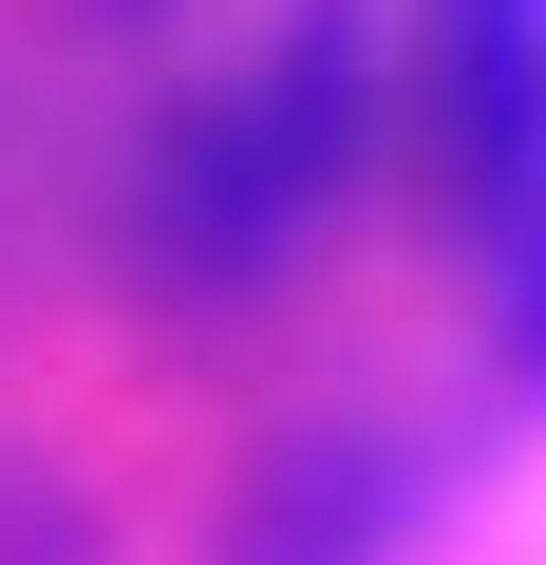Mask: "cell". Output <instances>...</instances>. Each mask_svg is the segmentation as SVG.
<instances>
[{
  "label": "cell",
  "mask_w": 546,
  "mask_h": 565,
  "mask_svg": "<svg viewBox=\"0 0 546 565\" xmlns=\"http://www.w3.org/2000/svg\"><path fill=\"white\" fill-rule=\"evenodd\" d=\"M452 132H471V226L508 321L546 340V0H452Z\"/></svg>",
  "instance_id": "obj_1"
}]
</instances>
